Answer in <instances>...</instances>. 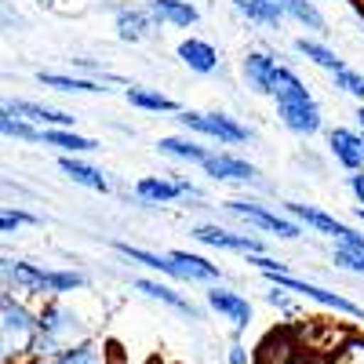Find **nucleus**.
Wrapping results in <instances>:
<instances>
[{
	"instance_id": "f257e3e1",
	"label": "nucleus",
	"mask_w": 364,
	"mask_h": 364,
	"mask_svg": "<svg viewBox=\"0 0 364 364\" xmlns=\"http://www.w3.org/2000/svg\"><path fill=\"white\" fill-rule=\"evenodd\" d=\"M0 339H4V364L37 360L41 314H33L22 299H15L11 288L0 295Z\"/></svg>"
},
{
	"instance_id": "f03ea898",
	"label": "nucleus",
	"mask_w": 364,
	"mask_h": 364,
	"mask_svg": "<svg viewBox=\"0 0 364 364\" xmlns=\"http://www.w3.org/2000/svg\"><path fill=\"white\" fill-rule=\"evenodd\" d=\"M87 339V328L80 324V317L66 306V302H58L51 295V302H44L41 310V339H37V360H48V357H58L63 350L77 346ZM33 360V364H37Z\"/></svg>"
},
{
	"instance_id": "7ed1b4c3",
	"label": "nucleus",
	"mask_w": 364,
	"mask_h": 364,
	"mask_svg": "<svg viewBox=\"0 0 364 364\" xmlns=\"http://www.w3.org/2000/svg\"><path fill=\"white\" fill-rule=\"evenodd\" d=\"M175 120L186 132L200 135V139H211V142H219V146H240V142H252L255 132L248 124H240L237 117L230 113H200V109H178Z\"/></svg>"
},
{
	"instance_id": "20e7f679",
	"label": "nucleus",
	"mask_w": 364,
	"mask_h": 364,
	"mask_svg": "<svg viewBox=\"0 0 364 364\" xmlns=\"http://www.w3.org/2000/svg\"><path fill=\"white\" fill-rule=\"evenodd\" d=\"M262 277H266L269 284H277V288H288V291L302 295V299H314V302H321V306L336 310V314L364 317V310L357 306L353 299H346V295H339V291H328V288H321V284H310V281H299V277H291L288 269H269V273H262Z\"/></svg>"
},
{
	"instance_id": "39448f33",
	"label": "nucleus",
	"mask_w": 364,
	"mask_h": 364,
	"mask_svg": "<svg viewBox=\"0 0 364 364\" xmlns=\"http://www.w3.org/2000/svg\"><path fill=\"white\" fill-rule=\"evenodd\" d=\"M226 211L230 215H240L245 223H252V226H259L266 233H273V237H281V240H299L302 237V226L295 219L277 215V211H269L259 200H226Z\"/></svg>"
},
{
	"instance_id": "423d86ee",
	"label": "nucleus",
	"mask_w": 364,
	"mask_h": 364,
	"mask_svg": "<svg viewBox=\"0 0 364 364\" xmlns=\"http://www.w3.org/2000/svg\"><path fill=\"white\" fill-rule=\"evenodd\" d=\"M193 240L208 248H223V252H240V255H252V252H262V240L259 237H248V233H233L226 226H215V223H200L190 230Z\"/></svg>"
},
{
	"instance_id": "0eeeda50",
	"label": "nucleus",
	"mask_w": 364,
	"mask_h": 364,
	"mask_svg": "<svg viewBox=\"0 0 364 364\" xmlns=\"http://www.w3.org/2000/svg\"><path fill=\"white\" fill-rule=\"evenodd\" d=\"M277 117L281 124L299 135V139H310L324 128V117H321V106L317 99H299V102H277Z\"/></svg>"
},
{
	"instance_id": "6e6552de",
	"label": "nucleus",
	"mask_w": 364,
	"mask_h": 364,
	"mask_svg": "<svg viewBox=\"0 0 364 364\" xmlns=\"http://www.w3.org/2000/svg\"><path fill=\"white\" fill-rule=\"evenodd\" d=\"M113 26H117V37L124 44H142V41H154L157 37V15L149 8H117L113 15Z\"/></svg>"
},
{
	"instance_id": "1a4fd4ad",
	"label": "nucleus",
	"mask_w": 364,
	"mask_h": 364,
	"mask_svg": "<svg viewBox=\"0 0 364 364\" xmlns=\"http://www.w3.org/2000/svg\"><path fill=\"white\" fill-rule=\"evenodd\" d=\"M277 66H281V55L273 51H248L245 63H240V73H245V84L248 91H255V95H269L273 91V77H277Z\"/></svg>"
},
{
	"instance_id": "9d476101",
	"label": "nucleus",
	"mask_w": 364,
	"mask_h": 364,
	"mask_svg": "<svg viewBox=\"0 0 364 364\" xmlns=\"http://www.w3.org/2000/svg\"><path fill=\"white\" fill-rule=\"evenodd\" d=\"M208 306L215 310L219 317H226L237 331L248 328V321H252V302L240 295V291H233V288H223L219 281L208 288Z\"/></svg>"
},
{
	"instance_id": "9b49d317",
	"label": "nucleus",
	"mask_w": 364,
	"mask_h": 364,
	"mask_svg": "<svg viewBox=\"0 0 364 364\" xmlns=\"http://www.w3.org/2000/svg\"><path fill=\"white\" fill-rule=\"evenodd\" d=\"M208 178L215 182H237V186H248V182L259 178L255 164L245 161V157H233V154H208V161L200 164Z\"/></svg>"
},
{
	"instance_id": "f8f14e48",
	"label": "nucleus",
	"mask_w": 364,
	"mask_h": 364,
	"mask_svg": "<svg viewBox=\"0 0 364 364\" xmlns=\"http://www.w3.org/2000/svg\"><path fill=\"white\" fill-rule=\"evenodd\" d=\"M4 281L8 288L22 291V295H51L48 291V269L37 262H22V259H4Z\"/></svg>"
},
{
	"instance_id": "ddd939ff",
	"label": "nucleus",
	"mask_w": 364,
	"mask_h": 364,
	"mask_svg": "<svg viewBox=\"0 0 364 364\" xmlns=\"http://www.w3.org/2000/svg\"><path fill=\"white\" fill-rule=\"evenodd\" d=\"M175 55H178L182 66L193 70V73H200V77L215 73L219 63H223V58H219V48L211 44V41H204V37H186V41H178Z\"/></svg>"
},
{
	"instance_id": "4468645a",
	"label": "nucleus",
	"mask_w": 364,
	"mask_h": 364,
	"mask_svg": "<svg viewBox=\"0 0 364 364\" xmlns=\"http://www.w3.org/2000/svg\"><path fill=\"white\" fill-rule=\"evenodd\" d=\"M328 149L346 171H360L364 168V132L353 128H331L328 132Z\"/></svg>"
},
{
	"instance_id": "2eb2a0df",
	"label": "nucleus",
	"mask_w": 364,
	"mask_h": 364,
	"mask_svg": "<svg viewBox=\"0 0 364 364\" xmlns=\"http://www.w3.org/2000/svg\"><path fill=\"white\" fill-rule=\"evenodd\" d=\"M284 208H288V215H291V219H299L302 226H310V230H317V233L331 237L336 245H339V240H343V237L353 230V226L339 223L336 215H328V211H321V208H314V204H299V200H288Z\"/></svg>"
},
{
	"instance_id": "dca6fc26",
	"label": "nucleus",
	"mask_w": 364,
	"mask_h": 364,
	"mask_svg": "<svg viewBox=\"0 0 364 364\" xmlns=\"http://www.w3.org/2000/svg\"><path fill=\"white\" fill-rule=\"evenodd\" d=\"M4 109L33 120V124H41V128H73V120H77L66 109H55V106H44V102H33V99H8Z\"/></svg>"
},
{
	"instance_id": "f3484780",
	"label": "nucleus",
	"mask_w": 364,
	"mask_h": 364,
	"mask_svg": "<svg viewBox=\"0 0 364 364\" xmlns=\"http://www.w3.org/2000/svg\"><path fill=\"white\" fill-rule=\"evenodd\" d=\"M233 11L259 29H281L284 18H288L281 0H233Z\"/></svg>"
},
{
	"instance_id": "a211bd4d",
	"label": "nucleus",
	"mask_w": 364,
	"mask_h": 364,
	"mask_svg": "<svg viewBox=\"0 0 364 364\" xmlns=\"http://www.w3.org/2000/svg\"><path fill=\"white\" fill-rule=\"evenodd\" d=\"M58 168H63V175H66L70 182H77V186H84V190H95V193H109V190H113L109 178H106L95 164L80 161L77 154H63V157H58Z\"/></svg>"
},
{
	"instance_id": "6ab92c4d",
	"label": "nucleus",
	"mask_w": 364,
	"mask_h": 364,
	"mask_svg": "<svg viewBox=\"0 0 364 364\" xmlns=\"http://www.w3.org/2000/svg\"><path fill=\"white\" fill-rule=\"evenodd\" d=\"M171 262H175V281H223V269L215 262H208L204 255H193V252H168Z\"/></svg>"
},
{
	"instance_id": "aec40b11",
	"label": "nucleus",
	"mask_w": 364,
	"mask_h": 364,
	"mask_svg": "<svg viewBox=\"0 0 364 364\" xmlns=\"http://www.w3.org/2000/svg\"><path fill=\"white\" fill-rule=\"evenodd\" d=\"M146 8L157 15V22H161V26L190 29V26H197V22H200V11H197V4H190V0H149Z\"/></svg>"
},
{
	"instance_id": "412c9836",
	"label": "nucleus",
	"mask_w": 364,
	"mask_h": 364,
	"mask_svg": "<svg viewBox=\"0 0 364 364\" xmlns=\"http://www.w3.org/2000/svg\"><path fill=\"white\" fill-rule=\"evenodd\" d=\"M135 197L142 204H175L182 197V186H178V178H164V175H142L135 182Z\"/></svg>"
},
{
	"instance_id": "4be33fe9",
	"label": "nucleus",
	"mask_w": 364,
	"mask_h": 364,
	"mask_svg": "<svg viewBox=\"0 0 364 364\" xmlns=\"http://www.w3.org/2000/svg\"><path fill=\"white\" fill-rule=\"evenodd\" d=\"M37 80L51 91H63V95H99V91H109L95 77H73V73H51V70H41Z\"/></svg>"
},
{
	"instance_id": "5701e85b",
	"label": "nucleus",
	"mask_w": 364,
	"mask_h": 364,
	"mask_svg": "<svg viewBox=\"0 0 364 364\" xmlns=\"http://www.w3.org/2000/svg\"><path fill=\"white\" fill-rule=\"evenodd\" d=\"M157 154H164V157H171L178 164H204L211 149H204L200 142H193L186 135H161L157 139Z\"/></svg>"
},
{
	"instance_id": "b1692460",
	"label": "nucleus",
	"mask_w": 364,
	"mask_h": 364,
	"mask_svg": "<svg viewBox=\"0 0 364 364\" xmlns=\"http://www.w3.org/2000/svg\"><path fill=\"white\" fill-rule=\"evenodd\" d=\"M281 8L291 22H299L302 29H310V33H317V37L328 33V18L317 8V0H281Z\"/></svg>"
},
{
	"instance_id": "393cba45",
	"label": "nucleus",
	"mask_w": 364,
	"mask_h": 364,
	"mask_svg": "<svg viewBox=\"0 0 364 364\" xmlns=\"http://www.w3.org/2000/svg\"><path fill=\"white\" fill-rule=\"evenodd\" d=\"M132 288L142 291L146 299L164 302V306H171V310H178V314H186V317H197V306H193V302H190V299H182L175 288H168V284H161V281H146V277H139V281H132Z\"/></svg>"
},
{
	"instance_id": "a878e982",
	"label": "nucleus",
	"mask_w": 364,
	"mask_h": 364,
	"mask_svg": "<svg viewBox=\"0 0 364 364\" xmlns=\"http://www.w3.org/2000/svg\"><path fill=\"white\" fill-rule=\"evenodd\" d=\"M44 146H55L58 154H95V149H102L95 139L87 135H77L73 128H44Z\"/></svg>"
},
{
	"instance_id": "bb28decb",
	"label": "nucleus",
	"mask_w": 364,
	"mask_h": 364,
	"mask_svg": "<svg viewBox=\"0 0 364 364\" xmlns=\"http://www.w3.org/2000/svg\"><path fill=\"white\" fill-rule=\"evenodd\" d=\"M124 99H128V106H135V109H146V113H178V109H182L175 99L161 95V91L139 87V84H128V87H124Z\"/></svg>"
},
{
	"instance_id": "cd10ccee",
	"label": "nucleus",
	"mask_w": 364,
	"mask_h": 364,
	"mask_svg": "<svg viewBox=\"0 0 364 364\" xmlns=\"http://www.w3.org/2000/svg\"><path fill=\"white\" fill-rule=\"evenodd\" d=\"M295 51L306 58V63H314V66H321V70H328V73H336V70L346 66L324 41H314V37H299V41H295Z\"/></svg>"
},
{
	"instance_id": "c85d7f7f",
	"label": "nucleus",
	"mask_w": 364,
	"mask_h": 364,
	"mask_svg": "<svg viewBox=\"0 0 364 364\" xmlns=\"http://www.w3.org/2000/svg\"><path fill=\"white\" fill-rule=\"evenodd\" d=\"M37 364H106V350L95 339H84V343L63 350L58 357H48V360H37Z\"/></svg>"
},
{
	"instance_id": "c756f323",
	"label": "nucleus",
	"mask_w": 364,
	"mask_h": 364,
	"mask_svg": "<svg viewBox=\"0 0 364 364\" xmlns=\"http://www.w3.org/2000/svg\"><path fill=\"white\" fill-rule=\"evenodd\" d=\"M0 132L8 139H18V142H44V128L18 117V113H11V109H0Z\"/></svg>"
},
{
	"instance_id": "7c9ffc66",
	"label": "nucleus",
	"mask_w": 364,
	"mask_h": 364,
	"mask_svg": "<svg viewBox=\"0 0 364 364\" xmlns=\"http://www.w3.org/2000/svg\"><path fill=\"white\" fill-rule=\"evenodd\" d=\"M87 288V277L77 269H48V291L51 295H70V291H80Z\"/></svg>"
},
{
	"instance_id": "2f4dec72",
	"label": "nucleus",
	"mask_w": 364,
	"mask_h": 364,
	"mask_svg": "<svg viewBox=\"0 0 364 364\" xmlns=\"http://www.w3.org/2000/svg\"><path fill=\"white\" fill-rule=\"evenodd\" d=\"M44 219L41 215H33V211H22V208H4L0 211V233H18L22 226H41Z\"/></svg>"
},
{
	"instance_id": "473e14b6",
	"label": "nucleus",
	"mask_w": 364,
	"mask_h": 364,
	"mask_svg": "<svg viewBox=\"0 0 364 364\" xmlns=\"http://www.w3.org/2000/svg\"><path fill=\"white\" fill-rule=\"evenodd\" d=\"M331 84H336L339 91H346V95H353L357 102H364V77L357 70H350V66L336 70V73H331Z\"/></svg>"
},
{
	"instance_id": "72a5a7b5",
	"label": "nucleus",
	"mask_w": 364,
	"mask_h": 364,
	"mask_svg": "<svg viewBox=\"0 0 364 364\" xmlns=\"http://www.w3.org/2000/svg\"><path fill=\"white\" fill-rule=\"evenodd\" d=\"M331 364H364V336H350L343 346H336Z\"/></svg>"
},
{
	"instance_id": "f704fd0d",
	"label": "nucleus",
	"mask_w": 364,
	"mask_h": 364,
	"mask_svg": "<svg viewBox=\"0 0 364 364\" xmlns=\"http://www.w3.org/2000/svg\"><path fill=\"white\" fill-rule=\"evenodd\" d=\"M70 63H73L84 77H95V80H102V84H124L113 70H106V66H99V63H91V58H70Z\"/></svg>"
},
{
	"instance_id": "c9c22d12",
	"label": "nucleus",
	"mask_w": 364,
	"mask_h": 364,
	"mask_svg": "<svg viewBox=\"0 0 364 364\" xmlns=\"http://www.w3.org/2000/svg\"><path fill=\"white\" fill-rule=\"evenodd\" d=\"M336 266L339 269H353V273H360L364 277V252H350V248H343V245H336Z\"/></svg>"
},
{
	"instance_id": "e433bc0d",
	"label": "nucleus",
	"mask_w": 364,
	"mask_h": 364,
	"mask_svg": "<svg viewBox=\"0 0 364 364\" xmlns=\"http://www.w3.org/2000/svg\"><path fill=\"white\" fill-rule=\"evenodd\" d=\"M266 302H269V306H277L281 314H295V302L288 299V288L273 284V291H266Z\"/></svg>"
},
{
	"instance_id": "4c0bfd02",
	"label": "nucleus",
	"mask_w": 364,
	"mask_h": 364,
	"mask_svg": "<svg viewBox=\"0 0 364 364\" xmlns=\"http://www.w3.org/2000/svg\"><path fill=\"white\" fill-rule=\"evenodd\" d=\"M346 186H350L353 200H357V204H364V168H360V171H350V178H346Z\"/></svg>"
},
{
	"instance_id": "58836bf2",
	"label": "nucleus",
	"mask_w": 364,
	"mask_h": 364,
	"mask_svg": "<svg viewBox=\"0 0 364 364\" xmlns=\"http://www.w3.org/2000/svg\"><path fill=\"white\" fill-rule=\"evenodd\" d=\"M230 364H248V350L240 346V343H233V346H230Z\"/></svg>"
},
{
	"instance_id": "ea45409f",
	"label": "nucleus",
	"mask_w": 364,
	"mask_h": 364,
	"mask_svg": "<svg viewBox=\"0 0 364 364\" xmlns=\"http://www.w3.org/2000/svg\"><path fill=\"white\" fill-rule=\"evenodd\" d=\"M353 117H357V128L364 132V102H357V113H353Z\"/></svg>"
},
{
	"instance_id": "a19ab883",
	"label": "nucleus",
	"mask_w": 364,
	"mask_h": 364,
	"mask_svg": "<svg viewBox=\"0 0 364 364\" xmlns=\"http://www.w3.org/2000/svg\"><path fill=\"white\" fill-rule=\"evenodd\" d=\"M353 11H357V18H360V33H364V8H360V4H353Z\"/></svg>"
},
{
	"instance_id": "79ce46f5",
	"label": "nucleus",
	"mask_w": 364,
	"mask_h": 364,
	"mask_svg": "<svg viewBox=\"0 0 364 364\" xmlns=\"http://www.w3.org/2000/svg\"><path fill=\"white\" fill-rule=\"evenodd\" d=\"M357 219L364 223V204H357Z\"/></svg>"
}]
</instances>
